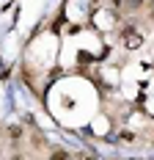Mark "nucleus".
Instances as JSON below:
<instances>
[{
	"mask_svg": "<svg viewBox=\"0 0 154 160\" xmlns=\"http://www.w3.org/2000/svg\"><path fill=\"white\" fill-rule=\"evenodd\" d=\"M121 39H124V47L127 50H138L140 44H143V36H140L132 25H127V28L121 31Z\"/></svg>",
	"mask_w": 154,
	"mask_h": 160,
	"instance_id": "nucleus-1",
	"label": "nucleus"
},
{
	"mask_svg": "<svg viewBox=\"0 0 154 160\" xmlns=\"http://www.w3.org/2000/svg\"><path fill=\"white\" fill-rule=\"evenodd\" d=\"M47 160H72V155H69L66 149H55V152H52Z\"/></svg>",
	"mask_w": 154,
	"mask_h": 160,
	"instance_id": "nucleus-2",
	"label": "nucleus"
},
{
	"mask_svg": "<svg viewBox=\"0 0 154 160\" xmlns=\"http://www.w3.org/2000/svg\"><path fill=\"white\" fill-rule=\"evenodd\" d=\"M8 138H11V141H19V138H22V127H19V124H11V127H8Z\"/></svg>",
	"mask_w": 154,
	"mask_h": 160,
	"instance_id": "nucleus-3",
	"label": "nucleus"
},
{
	"mask_svg": "<svg viewBox=\"0 0 154 160\" xmlns=\"http://www.w3.org/2000/svg\"><path fill=\"white\" fill-rule=\"evenodd\" d=\"M143 3H146V0H127V6H129V8H135V11L143 8Z\"/></svg>",
	"mask_w": 154,
	"mask_h": 160,
	"instance_id": "nucleus-4",
	"label": "nucleus"
},
{
	"mask_svg": "<svg viewBox=\"0 0 154 160\" xmlns=\"http://www.w3.org/2000/svg\"><path fill=\"white\" fill-rule=\"evenodd\" d=\"M110 6H113V8H121V6H124V0H110Z\"/></svg>",
	"mask_w": 154,
	"mask_h": 160,
	"instance_id": "nucleus-5",
	"label": "nucleus"
},
{
	"mask_svg": "<svg viewBox=\"0 0 154 160\" xmlns=\"http://www.w3.org/2000/svg\"><path fill=\"white\" fill-rule=\"evenodd\" d=\"M80 160H99L96 155H80Z\"/></svg>",
	"mask_w": 154,
	"mask_h": 160,
	"instance_id": "nucleus-6",
	"label": "nucleus"
},
{
	"mask_svg": "<svg viewBox=\"0 0 154 160\" xmlns=\"http://www.w3.org/2000/svg\"><path fill=\"white\" fill-rule=\"evenodd\" d=\"M11 160H22V155H19V152H17V155H11Z\"/></svg>",
	"mask_w": 154,
	"mask_h": 160,
	"instance_id": "nucleus-7",
	"label": "nucleus"
},
{
	"mask_svg": "<svg viewBox=\"0 0 154 160\" xmlns=\"http://www.w3.org/2000/svg\"><path fill=\"white\" fill-rule=\"evenodd\" d=\"M91 3H99V0H91Z\"/></svg>",
	"mask_w": 154,
	"mask_h": 160,
	"instance_id": "nucleus-8",
	"label": "nucleus"
}]
</instances>
